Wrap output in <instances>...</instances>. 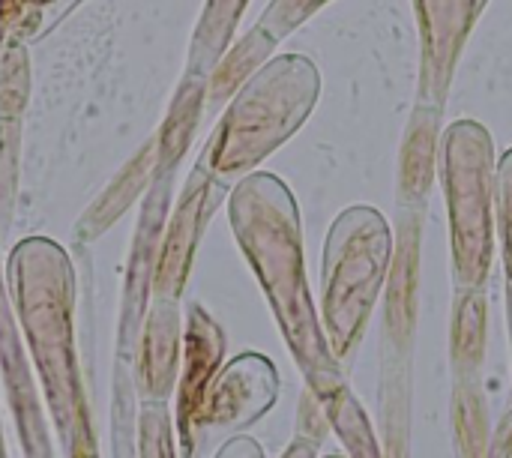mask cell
<instances>
[{"label": "cell", "instance_id": "6da1fadb", "mask_svg": "<svg viewBox=\"0 0 512 458\" xmlns=\"http://www.w3.org/2000/svg\"><path fill=\"white\" fill-rule=\"evenodd\" d=\"M231 225L267 297L276 309L282 333L303 366L306 378L327 393L339 378L327 354L303 273L300 210L291 189L276 174H249L231 195Z\"/></svg>", "mask_w": 512, "mask_h": 458}, {"label": "cell", "instance_id": "7a4b0ae2", "mask_svg": "<svg viewBox=\"0 0 512 458\" xmlns=\"http://www.w3.org/2000/svg\"><path fill=\"white\" fill-rule=\"evenodd\" d=\"M321 99V69L306 54H279L258 66L237 90L219 132L210 141L207 165L216 177H234L279 150Z\"/></svg>", "mask_w": 512, "mask_h": 458}, {"label": "cell", "instance_id": "3957f363", "mask_svg": "<svg viewBox=\"0 0 512 458\" xmlns=\"http://www.w3.org/2000/svg\"><path fill=\"white\" fill-rule=\"evenodd\" d=\"M387 219L366 204L336 216L324 249V321L333 357H345L363 333L390 264Z\"/></svg>", "mask_w": 512, "mask_h": 458}, {"label": "cell", "instance_id": "277c9868", "mask_svg": "<svg viewBox=\"0 0 512 458\" xmlns=\"http://www.w3.org/2000/svg\"><path fill=\"white\" fill-rule=\"evenodd\" d=\"M492 135L477 120H456L441 144V183L450 204L453 258L462 285L474 288L492 264Z\"/></svg>", "mask_w": 512, "mask_h": 458}, {"label": "cell", "instance_id": "5b68a950", "mask_svg": "<svg viewBox=\"0 0 512 458\" xmlns=\"http://www.w3.org/2000/svg\"><path fill=\"white\" fill-rule=\"evenodd\" d=\"M420 33V105L441 108L459 57L489 0H411Z\"/></svg>", "mask_w": 512, "mask_h": 458}, {"label": "cell", "instance_id": "8992f818", "mask_svg": "<svg viewBox=\"0 0 512 458\" xmlns=\"http://www.w3.org/2000/svg\"><path fill=\"white\" fill-rule=\"evenodd\" d=\"M327 3L330 0H270V6L264 9V15L258 18V24L243 36V42H237L231 48V54L216 69V75H213V99H222L249 72H255L258 66H264L267 57L273 54V48L288 33H294L300 24H306Z\"/></svg>", "mask_w": 512, "mask_h": 458}, {"label": "cell", "instance_id": "52a82bcc", "mask_svg": "<svg viewBox=\"0 0 512 458\" xmlns=\"http://www.w3.org/2000/svg\"><path fill=\"white\" fill-rule=\"evenodd\" d=\"M276 399V372L261 357L237 360L219 381L216 396L210 399L207 420L213 423H252Z\"/></svg>", "mask_w": 512, "mask_h": 458}, {"label": "cell", "instance_id": "ba28073f", "mask_svg": "<svg viewBox=\"0 0 512 458\" xmlns=\"http://www.w3.org/2000/svg\"><path fill=\"white\" fill-rule=\"evenodd\" d=\"M249 0H207V9L201 15V24L195 30L192 45V63L195 69H210L231 45V36L243 18V9Z\"/></svg>", "mask_w": 512, "mask_h": 458}, {"label": "cell", "instance_id": "9c48e42d", "mask_svg": "<svg viewBox=\"0 0 512 458\" xmlns=\"http://www.w3.org/2000/svg\"><path fill=\"white\" fill-rule=\"evenodd\" d=\"M498 213H501V237H504V258L510 276V324H512V150L498 162Z\"/></svg>", "mask_w": 512, "mask_h": 458}]
</instances>
